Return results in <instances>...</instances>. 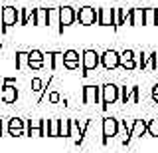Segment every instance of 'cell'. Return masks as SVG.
Returning <instances> with one entry per match:
<instances>
[{
	"instance_id": "26",
	"label": "cell",
	"mask_w": 158,
	"mask_h": 153,
	"mask_svg": "<svg viewBox=\"0 0 158 153\" xmlns=\"http://www.w3.org/2000/svg\"><path fill=\"white\" fill-rule=\"evenodd\" d=\"M61 137H71V119H61Z\"/></svg>"
},
{
	"instance_id": "23",
	"label": "cell",
	"mask_w": 158,
	"mask_h": 153,
	"mask_svg": "<svg viewBox=\"0 0 158 153\" xmlns=\"http://www.w3.org/2000/svg\"><path fill=\"white\" fill-rule=\"evenodd\" d=\"M148 60H150V54H136V64H138V70H146L148 68Z\"/></svg>"
},
{
	"instance_id": "28",
	"label": "cell",
	"mask_w": 158,
	"mask_h": 153,
	"mask_svg": "<svg viewBox=\"0 0 158 153\" xmlns=\"http://www.w3.org/2000/svg\"><path fill=\"white\" fill-rule=\"evenodd\" d=\"M148 135H150V137H158V117L148 121Z\"/></svg>"
},
{
	"instance_id": "2",
	"label": "cell",
	"mask_w": 158,
	"mask_h": 153,
	"mask_svg": "<svg viewBox=\"0 0 158 153\" xmlns=\"http://www.w3.org/2000/svg\"><path fill=\"white\" fill-rule=\"evenodd\" d=\"M118 127H121V121H118L117 117L109 115V117L103 119V139H101L103 145H107L109 139H113L115 135H118Z\"/></svg>"
},
{
	"instance_id": "8",
	"label": "cell",
	"mask_w": 158,
	"mask_h": 153,
	"mask_svg": "<svg viewBox=\"0 0 158 153\" xmlns=\"http://www.w3.org/2000/svg\"><path fill=\"white\" fill-rule=\"evenodd\" d=\"M144 133H148V121L146 119H135V121H132V127H131V133L123 139V145H128L131 139H135V137H142Z\"/></svg>"
},
{
	"instance_id": "10",
	"label": "cell",
	"mask_w": 158,
	"mask_h": 153,
	"mask_svg": "<svg viewBox=\"0 0 158 153\" xmlns=\"http://www.w3.org/2000/svg\"><path fill=\"white\" fill-rule=\"evenodd\" d=\"M26 135L30 137H46V119H28Z\"/></svg>"
},
{
	"instance_id": "29",
	"label": "cell",
	"mask_w": 158,
	"mask_h": 153,
	"mask_svg": "<svg viewBox=\"0 0 158 153\" xmlns=\"http://www.w3.org/2000/svg\"><path fill=\"white\" fill-rule=\"evenodd\" d=\"M148 68L150 70H156L158 72V52H150V60H148Z\"/></svg>"
},
{
	"instance_id": "34",
	"label": "cell",
	"mask_w": 158,
	"mask_h": 153,
	"mask_svg": "<svg viewBox=\"0 0 158 153\" xmlns=\"http://www.w3.org/2000/svg\"><path fill=\"white\" fill-rule=\"evenodd\" d=\"M63 66H65L67 70H77V68H79V62H65Z\"/></svg>"
},
{
	"instance_id": "27",
	"label": "cell",
	"mask_w": 158,
	"mask_h": 153,
	"mask_svg": "<svg viewBox=\"0 0 158 153\" xmlns=\"http://www.w3.org/2000/svg\"><path fill=\"white\" fill-rule=\"evenodd\" d=\"M65 62H79V52L65 50V52H63V64H65Z\"/></svg>"
},
{
	"instance_id": "33",
	"label": "cell",
	"mask_w": 158,
	"mask_h": 153,
	"mask_svg": "<svg viewBox=\"0 0 158 153\" xmlns=\"http://www.w3.org/2000/svg\"><path fill=\"white\" fill-rule=\"evenodd\" d=\"M49 101H52V103H57V101H61L59 93H57V92H52V93H49Z\"/></svg>"
},
{
	"instance_id": "14",
	"label": "cell",
	"mask_w": 158,
	"mask_h": 153,
	"mask_svg": "<svg viewBox=\"0 0 158 153\" xmlns=\"http://www.w3.org/2000/svg\"><path fill=\"white\" fill-rule=\"evenodd\" d=\"M97 24L99 26H115V14H113V8H97Z\"/></svg>"
},
{
	"instance_id": "21",
	"label": "cell",
	"mask_w": 158,
	"mask_h": 153,
	"mask_svg": "<svg viewBox=\"0 0 158 153\" xmlns=\"http://www.w3.org/2000/svg\"><path fill=\"white\" fill-rule=\"evenodd\" d=\"M28 62H30L28 52L18 50V52H16V70H22V68H26V66H28Z\"/></svg>"
},
{
	"instance_id": "3",
	"label": "cell",
	"mask_w": 158,
	"mask_h": 153,
	"mask_svg": "<svg viewBox=\"0 0 158 153\" xmlns=\"http://www.w3.org/2000/svg\"><path fill=\"white\" fill-rule=\"evenodd\" d=\"M89 125H91V119H83L81 123H79V119H71V137H73V143H75V145H81L83 143Z\"/></svg>"
},
{
	"instance_id": "13",
	"label": "cell",
	"mask_w": 158,
	"mask_h": 153,
	"mask_svg": "<svg viewBox=\"0 0 158 153\" xmlns=\"http://www.w3.org/2000/svg\"><path fill=\"white\" fill-rule=\"evenodd\" d=\"M18 100V88L12 82H4L2 86V101L4 103H14Z\"/></svg>"
},
{
	"instance_id": "22",
	"label": "cell",
	"mask_w": 158,
	"mask_h": 153,
	"mask_svg": "<svg viewBox=\"0 0 158 153\" xmlns=\"http://www.w3.org/2000/svg\"><path fill=\"white\" fill-rule=\"evenodd\" d=\"M49 137H61V119H49Z\"/></svg>"
},
{
	"instance_id": "25",
	"label": "cell",
	"mask_w": 158,
	"mask_h": 153,
	"mask_svg": "<svg viewBox=\"0 0 158 153\" xmlns=\"http://www.w3.org/2000/svg\"><path fill=\"white\" fill-rule=\"evenodd\" d=\"M138 101H140L138 86H131V92H128V103H138Z\"/></svg>"
},
{
	"instance_id": "6",
	"label": "cell",
	"mask_w": 158,
	"mask_h": 153,
	"mask_svg": "<svg viewBox=\"0 0 158 153\" xmlns=\"http://www.w3.org/2000/svg\"><path fill=\"white\" fill-rule=\"evenodd\" d=\"M0 20H2V32H6L10 26H16L20 22V10L14 8V6H4Z\"/></svg>"
},
{
	"instance_id": "38",
	"label": "cell",
	"mask_w": 158,
	"mask_h": 153,
	"mask_svg": "<svg viewBox=\"0 0 158 153\" xmlns=\"http://www.w3.org/2000/svg\"><path fill=\"white\" fill-rule=\"evenodd\" d=\"M0 16H2V12H0Z\"/></svg>"
},
{
	"instance_id": "15",
	"label": "cell",
	"mask_w": 158,
	"mask_h": 153,
	"mask_svg": "<svg viewBox=\"0 0 158 153\" xmlns=\"http://www.w3.org/2000/svg\"><path fill=\"white\" fill-rule=\"evenodd\" d=\"M121 68H123V70H127V72H131V70H135V68H138V64H136V54L132 52V50L121 52Z\"/></svg>"
},
{
	"instance_id": "36",
	"label": "cell",
	"mask_w": 158,
	"mask_h": 153,
	"mask_svg": "<svg viewBox=\"0 0 158 153\" xmlns=\"http://www.w3.org/2000/svg\"><path fill=\"white\" fill-rule=\"evenodd\" d=\"M2 131H4V121L0 119V135H2Z\"/></svg>"
},
{
	"instance_id": "19",
	"label": "cell",
	"mask_w": 158,
	"mask_h": 153,
	"mask_svg": "<svg viewBox=\"0 0 158 153\" xmlns=\"http://www.w3.org/2000/svg\"><path fill=\"white\" fill-rule=\"evenodd\" d=\"M36 26H49V8H36Z\"/></svg>"
},
{
	"instance_id": "9",
	"label": "cell",
	"mask_w": 158,
	"mask_h": 153,
	"mask_svg": "<svg viewBox=\"0 0 158 153\" xmlns=\"http://www.w3.org/2000/svg\"><path fill=\"white\" fill-rule=\"evenodd\" d=\"M97 18H99V14L93 6H83L77 10V22L81 26H91V24L97 22Z\"/></svg>"
},
{
	"instance_id": "32",
	"label": "cell",
	"mask_w": 158,
	"mask_h": 153,
	"mask_svg": "<svg viewBox=\"0 0 158 153\" xmlns=\"http://www.w3.org/2000/svg\"><path fill=\"white\" fill-rule=\"evenodd\" d=\"M44 64H46V62H28V68H30V70H42Z\"/></svg>"
},
{
	"instance_id": "39",
	"label": "cell",
	"mask_w": 158,
	"mask_h": 153,
	"mask_svg": "<svg viewBox=\"0 0 158 153\" xmlns=\"http://www.w3.org/2000/svg\"><path fill=\"white\" fill-rule=\"evenodd\" d=\"M156 26H158V22H156Z\"/></svg>"
},
{
	"instance_id": "11",
	"label": "cell",
	"mask_w": 158,
	"mask_h": 153,
	"mask_svg": "<svg viewBox=\"0 0 158 153\" xmlns=\"http://www.w3.org/2000/svg\"><path fill=\"white\" fill-rule=\"evenodd\" d=\"M6 131L12 137H22L26 133V121L22 117H10L8 123H6Z\"/></svg>"
},
{
	"instance_id": "1",
	"label": "cell",
	"mask_w": 158,
	"mask_h": 153,
	"mask_svg": "<svg viewBox=\"0 0 158 153\" xmlns=\"http://www.w3.org/2000/svg\"><path fill=\"white\" fill-rule=\"evenodd\" d=\"M101 64V54L97 50H93V48H85V50L81 52V76H87L91 70H95V68Z\"/></svg>"
},
{
	"instance_id": "16",
	"label": "cell",
	"mask_w": 158,
	"mask_h": 153,
	"mask_svg": "<svg viewBox=\"0 0 158 153\" xmlns=\"http://www.w3.org/2000/svg\"><path fill=\"white\" fill-rule=\"evenodd\" d=\"M20 24H34L36 26V8H20Z\"/></svg>"
},
{
	"instance_id": "4",
	"label": "cell",
	"mask_w": 158,
	"mask_h": 153,
	"mask_svg": "<svg viewBox=\"0 0 158 153\" xmlns=\"http://www.w3.org/2000/svg\"><path fill=\"white\" fill-rule=\"evenodd\" d=\"M77 20V10L73 6H59V28L57 32L63 34V28L71 26L73 22Z\"/></svg>"
},
{
	"instance_id": "31",
	"label": "cell",
	"mask_w": 158,
	"mask_h": 153,
	"mask_svg": "<svg viewBox=\"0 0 158 153\" xmlns=\"http://www.w3.org/2000/svg\"><path fill=\"white\" fill-rule=\"evenodd\" d=\"M128 92H131V88H127V86H123L121 88V103H128Z\"/></svg>"
},
{
	"instance_id": "20",
	"label": "cell",
	"mask_w": 158,
	"mask_h": 153,
	"mask_svg": "<svg viewBox=\"0 0 158 153\" xmlns=\"http://www.w3.org/2000/svg\"><path fill=\"white\" fill-rule=\"evenodd\" d=\"M158 8H144V26H156Z\"/></svg>"
},
{
	"instance_id": "35",
	"label": "cell",
	"mask_w": 158,
	"mask_h": 153,
	"mask_svg": "<svg viewBox=\"0 0 158 153\" xmlns=\"http://www.w3.org/2000/svg\"><path fill=\"white\" fill-rule=\"evenodd\" d=\"M152 100L158 103V83H154V88H152Z\"/></svg>"
},
{
	"instance_id": "24",
	"label": "cell",
	"mask_w": 158,
	"mask_h": 153,
	"mask_svg": "<svg viewBox=\"0 0 158 153\" xmlns=\"http://www.w3.org/2000/svg\"><path fill=\"white\" fill-rule=\"evenodd\" d=\"M28 56H30V62H46V54L42 50H30Z\"/></svg>"
},
{
	"instance_id": "12",
	"label": "cell",
	"mask_w": 158,
	"mask_h": 153,
	"mask_svg": "<svg viewBox=\"0 0 158 153\" xmlns=\"http://www.w3.org/2000/svg\"><path fill=\"white\" fill-rule=\"evenodd\" d=\"M83 103H85V106L99 103V86H93V83L83 86Z\"/></svg>"
},
{
	"instance_id": "7",
	"label": "cell",
	"mask_w": 158,
	"mask_h": 153,
	"mask_svg": "<svg viewBox=\"0 0 158 153\" xmlns=\"http://www.w3.org/2000/svg\"><path fill=\"white\" fill-rule=\"evenodd\" d=\"M101 66L105 68V70H117V68H121V54L117 50H113V48H109L101 54Z\"/></svg>"
},
{
	"instance_id": "18",
	"label": "cell",
	"mask_w": 158,
	"mask_h": 153,
	"mask_svg": "<svg viewBox=\"0 0 158 153\" xmlns=\"http://www.w3.org/2000/svg\"><path fill=\"white\" fill-rule=\"evenodd\" d=\"M46 62H48L49 70H57L59 64H63V52H48Z\"/></svg>"
},
{
	"instance_id": "30",
	"label": "cell",
	"mask_w": 158,
	"mask_h": 153,
	"mask_svg": "<svg viewBox=\"0 0 158 153\" xmlns=\"http://www.w3.org/2000/svg\"><path fill=\"white\" fill-rule=\"evenodd\" d=\"M44 82L40 80V78H32V92H42L44 90Z\"/></svg>"
},
{
	"instance_id": "37",
	"label": "cell",
	"mask_w": 158,
	"mask_h": 153,
	"mask_svg": "<svg viewBox=\"0 0 158 153\" xmlns=\"http://www.w3.org/2000/svg\"><path fill=\"white\" fill-rule=\"evenodd\" d=\"M0 52H2V44H0Z\"/></svg>"
},
{
	"instance_id": "17",
	"label": "cell",
	"mask_w": 158,
	"mask_h": 153,
	"mask_svg": "<svg viewBox=\"0 0 158 153\" xmlns=\"http://www.w3.org/2000/svg\"><path fill=\"white\" fill-rule=\"evenodd\" d=\"M127 24H131V26H144V8H132L131 18L127 20Z\"/></svg>"
},
{
	"instance_id": "5",
	"label": "cell",
	"mask_w": 158,
	"mask_h": 153,
	"mask_svg": "<svg viewBox=\"0 0 158 153\" xmlns=\"http://www.w3.org/2000/svg\"><path fill=\"white\" fill-rule=\"evenodd\" d=\"M103 110H107L111 103L118 101V97H121V88L115 86V83H103Z\"/></svg>"
}]
</instances>
